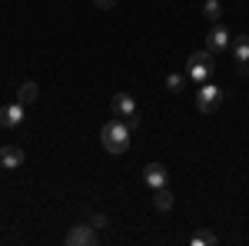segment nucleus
I'll return each instance as SVG.
<instances>
[{"label": "nucleus", "instance_id": "nucleus-1", "mask_svg": "<svg viewBox=\"0 0 249 246\" xmlns=\"http://www.w3.org/2000/svg\"><path fill=\"white\" fill-rule=\"evenodd\" d=\"M130 140H133V130H130V123L126 120H110V123H103V130H100V143H103V150L107 153H126L130 150Z\"/></svg>", "mask_w": 249, "mask_h": 246}, {"label": "nucleus", "instance_id": "nucleus-2", "mask_svg": "<svg viewBox=\"0 0 249 246\" xmlns=\"http://www.w3.org/2000/svg\"><path fill=\"white\" fill-rule=\"evenodd\" d=\"M213 74H216V63H213L210 50H196V54H190V60H186V80H193V83L199 87V83H206Z\"/></svg>", "mask_w": 249, "mask_h": 246}, {"label": "nucleus", "instance_id": "nucleus-3", "mask_svg": "<svg viewBox=\"0 0 249 246\" xmlns=\"http://www.w3.org/2000/svg\"><path fill=\"white\" fill-rule=\"evenodd\" d=\"M110 107H113V114L120 116V120H126V123H130V130H136V127H140V110H136L133 94L120 90V94H116L113 100H110Z\"/></svg>", "mask_w": 249, "mask_h": 246}, {"label": "nucleus", "instance_id": "nucleus-4", "mask_svg": "<svg viewBox=\"0 0 249 246\" xmlns=\"http://www.w3.org/2000/svg\"><path fill=\"white\" fill-rule=\"evenodd\" d=\"M219 103H223V90H219L216 83H210V80H206V83H199V90H196V110L210 116V114H216V107H219Z\"/></svg>", "mask_w": 249, "mask_h": 246}, {"label": "nucleus", "instance_id": "nucleus-5", "mask_svg": "<svg viewBox=\"0 0 249 246\" xmlns=\"http://www.w3.org/2000/svg\"><path fill=\"white\" fill-rule=\"evenodd\" d=\"M70 246H93L96 243V227L93 223H77V227L67 229V236H63Z\"/></svg>", "mask_w": 249, "mask_h": 246}, {"label": "nucleus", "instance_id": "nucleus-6", "mask_svg": "<svg viewBox=\"0 0 249 246\" xmlns=\"http://www.w3.org/2000/svg\"><path fill=\"white\" fill-rule=\"evenodd\" d=\"M230 43H232V34L223 27V23H216L210 34H206V50H210V54H223Z\"/></svg>", "mask_w": 249, "mask_h": 246}, {"label": "nucleus", "instance_id": "nucleus-7", "mask_svg": "<svg viewBox=\"0 0 249 246\" xmlns=\"http://www.w3.org/2000/svg\"><path fill=\"white\" fill-rule=\"evenodd\" d=\"M232 57L239 63V76H246L249 74V34L232 37Z\"/></svg>", "mask_w": 249, "mask_h": 246}, {"label": "nucleus", "instance_id": "nucleus-8", "mask_svg": "<svg viewBox=\"0 0 249 246\" xmlns=\"http://www.w3.org/2000/svg\"><path fill=\"white\" fill-rule=\"evenodd\" d=\"M143 183L150 189H163L166 187V167L163 163H146L143 167Z\"/></svg>", "mask_w": 249, "mask_h": 246}, {"label": "nucleus", "instance_id": "nucleus-9", "mask_svg": "<svg viewBox=\"0 0 249 246\" xmlns=\"http://www.w3.org/2000/svg\"><path fill=\"white\" fill-rule=\"evenodd\" d=\"M17 167H23V150L14 143L0 147V170H17Z\"/></svg>", "mask_w": 249, "mask_h": 246}, {"label": "nucleus", "instance_id": "nucleus-10", "mask_svg": "<svg viewBox=\"0 0 249 246\" xmlns=\"http://www.w3.org/2000/svg\"><path fill=\"white\" fill-rule=\"evenodd\" d=\"M23 123V103H10V107H0V127H20Z\"/></svg>", "mask_w": 249, "mask_h": 246}, {"label": "nucleus", "instance_id": "nucleus-11", "mask_svg": "<svg viewBox=\"0 0 249 246\" xmlns=\"http://www.w3.org/2000/svg\"><path fill=\"white\" fill-rule=\"evenodd\" d=\"M37 96H40V87L34 83V80H23L17 87V100L23 103V107H30V103H37Z\"/></svg>", "mask_w": 249, "mask_h": 246}, {"label": "nucleus", "instance_id": "nucleus-12", "mask_svg": "<svg viewBox=\"0 0 249 246\" xmlns=\"http://www.w3.org/2000/svg\"><path fill=\"white\" fill-rule=\"evenodd\" d=\"M203 17L210 20V23H219L223 20V0H206L203 3Z\"/></svg>", "mask_w": 249, "mask_h": 246}, {"label": "nucleus", "instance_id": "nucleus-13", "mask_svg": "<svg viewBox=\"0 0 249 246\" xmlns=\"http://www.w3.org/2000/svg\"><path fill=\"white\" fill-rule=\"evenodd\" d=\"M153 207L160 209V213H166V209H173V193L166 187L163 189H153Z\"/></svg>", "mask_w": 249, "mask_h": 246}, {"label": "nucleus", "instance_id": "nucleus-14", "mask_svg": "<svg viewBox=\"0 0 249 246\" xmlns=\"http://www.w3.org/2000/svg\"><path fill=\"white\" fill-rule=\"evenodd\" d=\"M190 243L193 246H216V233H210V229H196Z\"/></svg>", "mask_w": 249, "mask_h": 246}, {"label": "nucleus", "instance_id": "nucleus-15", "mask_svg": "<svg viewBox=\"0 0 249 246\" xmlns=\"http://www.w3.org/2000/svg\"><path fill=\"white\" fill-rule=\"evenodd\" d=\"M183 87H186V74H170L166 76V90H170V94H183Z\"/></svg>", "mask_w": 249, "mask_h": 246}, {"label": "nucleus", "instance_id": "nucleus-16", "mask_svg": "<svg viewBox=\"0 0 249 246\" xmlns=\"http://www.w3.org/2000/svg\"><path fill=\"white\" fill-rule=\"evenodd\" d=\"M90 223H93L96 229H103V227H107V216H103V213H93V216H90Z\"/></svg>", "mask_w": 249, "mask_h": 246}, {"label": "nucleus", "instance_id": "nucleus-17", "mask_svg": "<svg viewBox=\"0 0 249 246\" xmlns=\"http://www.w3.org/2000/svg\"><path fill=\"white\" fill-rule=\"evenodd\" d=\"M96 7H100V10H113L116 7V0H93Z\"/></svg>", "mask_w": 249, "mask_h": 246}]
</instances>
